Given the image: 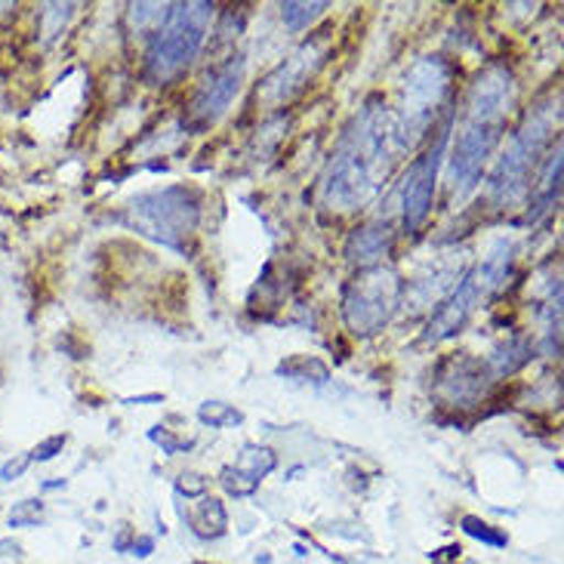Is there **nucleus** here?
I'll list each match as a JSON object with an SVG mask.
<instances>
[{
  "mask_svg": "<svg viewBox=\"0 0 564 564\" xmlns=\"http://www.w3.org/2000/svg\"><path fill=\"white\" fill-rule=\"evenodd\" d=\"M395 127L392 108L382 96H367L336 142L321 176V204L336 214L365 210L395 167Z\"/></svg>",
  "mask_w": 564,
  "mask_h": 564,
  "instance_id": "1",
  "label": "nucleus"
},
{
  "mask_svg": "<svg viewBox=\"0 0 564 564\" xmlns=\"http://www.w3.org/2000/svg\"><path fill=\"white\" fill-rule=\"evenodd\" d=\"M516 106H519V84L509 68L490 65L475 77L469 96H466L463 121L454 133V145H447L451 198H469L478 188L485 164L490 161L494 149L500 145Z\"/></svg>",
  "mask_w": 564,
  "mask_h": 564,
  "instance_id": "2",
  "label": "nucleus"
},
{
  "mask_svg": "<svg viewBox=\"0 0 564 564\" xmlns=\"http://www.w3.org/2000/svg\"><path fill=\"white\" fill-rule=\"evenodd\" d=\"M555 121H558V99L550 106H536L512 133L485 185V195L497 210H512L528 200V192L534 185V170L540 164V154L552 142Z\"/></svg>",
  "mask_w": 564,
  "mask_h": 564,
  "instance_id": "3",
  "label": "nucleus"
},
{
  "mask_svg": "<svg viewBox=\"0 0 564 564\" xmlns=\"http://www.w3.org/2000/svg\"><path fill=\"white\" fill-rule=\"evenodd\" d=\"M454 90V65L442 56H423L401 84V106L392 111L398 154L413 152L435 127Z\"/></svg>",
  "mask_w": 564,
  "mask_h": 564,
  "instance_id": "4",
  "label": "nucleus"
},
{
  "mask_svg": "<svg viewBox=\"0 0 564 564\" xmlns=\"http://www.w3.org/2000/svg\"><path fill=\"white\" fill-rule=\"evenodd\" d=\"M200 216H204V200L198 188L192 185H164L142 192L137 198L127 200L123 207V223L139 235L152 238L158 245L185 253L192 247V238L198 235Z\"/></svg>",
  "mask_w": 564,
  "mask_h": 564,
  "instance_id": "5",
  "label": "nucleus"
},
{
  "mask_svg": "<svg viewBox=\"0 0 564 564\" xmlns=\"http://www.w3.org/2000/svg\"><path fill=\"white\" fill-rule=\"evenodd\" d=\"M214 13V3H170L167 19L154 31L145 53V77L152 84H167L198 59Z\"/></svg>",
  "mask_w": 564,
  "mask_h": 564,
  "instance_id": "6",
  "label": "nucleus"
},
{
  "mask_svg": "<svg viewBox=\"0 0 564 564\" xmlns=\"http://www.w3.org/2000/svg\"><path fill=\"white\" fill-rule=\"evenodd\" d=\"M401 305V278L389 265L358 269L343 290V321L355 336H377Z\"/></svg>",
  "mask_w": 564,
  "mask_h": 564,
  "instance_id": "7",
  "label": "nucleus"
},
{
  "mask_svg": "<svg viewBox=\"0 0 564 564\" xmlns=\"http://www.w3.org/2000/svg\"><path fill=\"white\" fill-rule=\"evenodd\" d=\"M451 130H454V115H447L438 130V137L432 142L426 154H420L411 161V167L404 173V180L398 185V198H401V229L408 235H416L423 229V223L432 214L435 204V188H438V173H442L447 145H451Z\"/></svg>",
  "mask_w": 564,
  "mask_h": 564,
  "instance_id": "8",
  "label": "nucleus"
},
{
  "mask_svg": "<svg viewBox=\"0 0 564 564\" xmlns=\"http://www.w3.org/2000/svg\"><path fill=\"white\" fill-rule=\"evenodd\" d=\"M490 382L494 377H490L488 365L463 351V355H451L442 361L438 373H435V395L444 408L466 411V408H475L485 401Z\"/></svg>",
  "mask_w": 564,
  "mask_h": 564,
  "instance_id": "9",
  "label": "nucleus"
},
{
  "mask_svg": "<svg viewBox=\"0 0 564 564\" xmlns=\"http://www.w3.org/2000/svg\"><path fill=\"white\" fill-rule=\"evenodd\" d=\"M485 293H488V288H485V281L478 275V265H475L473 272H466L457 288L451 290L438 303V308L432 312V318L426 321V330L420 336L423 346H438L444 339L457 336L469 324Z\"/></svg>",
  "mask_w": 564,
  "mask_h": 564,
  "instance_id": "10",
  "label": "nucleus"
},
{
  "mask_svg": "<svg viewBox=\"0 0 564 564\" xmlns=\"http://www.w3.org/2000/svg\"><path fill=\"white\" fill-rule=\"evenodd\" d=\"M245 75V56H231L229 62H223L219 68H214L210 75L204 77V84L198 87L195 99H192V108H188L192 123L207 127V123H214L219 115H226V108H229L231 102H235V96L241 93Z\"/></svg>",
  "mask_w": 564,
  "mask_h": 564,
  "instance_id": "11",
  "label": "nucleus"
},
{
  "mask_svg": "<svg viewBox=\"0 0 564 564\" xmlns=\"http://www.w3.org/2000/svg\"><path fill=\"white\" fill-rule=\"evenodd\" d=\"M321 62H324V50H321L318 37H312V41H305L290 59L281 62L275 72L262 80L257 96H260L265 106L288 102V99H293L312 80V75L321 68Z\"/></svg>",
  "mask_w": 564,
  "mask_h": 564,
  "instance_id": "12",
  "label": "nucleus"
},
{
  "mask_svg": "<svg viewBox=\"0 0 564 564\" xmlns=\"http://www.w3.org/2000/svg\"><path fill=\"white\" fill-rule=\"evenodd\" d=\"M278 469V457L265 444H245L238 459L219 473V485L229 497H250Z\"/></svg>",
  "mask_w": 564,
  "mask_h": 564,
  "instance_id": "13",
  "label": "nucleus"
},
{
  "mask_svg": "<svg viewBox=\"0 0 564 564\" xmlns=\"http://www.w3.org/2000/svg\"><path fill=\"white\" fill-rule=\"evenodd\" d=\"M562 142H558V145H555V154L546 158V164L540 170L536 183L531 185V192H528V216H524L528 226L540 223L543 216H550L552 210L558 207V200H562Z\"/></svg>",
  "mask_w": 564,
  "mask_h": 564,
  "instance_id": "14",
  "label": "nucleus"
},
{
  "mask_svg": "<svg viewBox=\"0 0 564 564\" xmlns=\"http://www.w3.org/2000/svg\"><path fill=\"white\" fill-rule=\"evenodd\" d=\"M392 241H395V231L389 223H367L361 229H355L346 241V260L358 269H367V265H380L389 250H392Z\"/></svg>",
  "mask_w": 564,
  "mask_h": 564,
  "instance_id": "15",
  "label": "nucleus"
},
{
  "mask_svg": "<svg viewBox=\"0 0 564 564\" xmlns=\"http://www.w3.org/2000/svg\"><path fill=\"white\" fill-rule=\"evenodd\" d=\"M183 519L188 524V531L198 536V540H219L229 531V512L223 500L216 497H200L198 503H192V509H183Z\"/></svg>",
  "mask_w": 564,
  "mask_h": 564,
  "instance_id": "16",
  "label": "nucleus"
},
{
  "mask_svg": "<svg viewBox=\"0 0 564 564\" xmlns=\"http://www.w3.org/2000/svg\"><path fill=\"white\" fill-rule=\"evenodd\" d=\"M531 358H534V339L524 334H516L509 336L503 346H497L485 365H488L490 377H512V373L521 370Z\"/></svg>",
  "mask_w": 564,
  "mask_h": 564,
  "instance_id": "17",
  "label": "nucleus"
},
{
  "mask_svg": "<svg viewBox=\"0 0 564 564\" xmlns=\"http://www.w3.org/2000/svg\"><path fill=\"white\" fill-rule=\"evenodd\" d=\"M512 262H516V241H512V238L494 241L488 260L478 265V275L485 281V288L503 290L506 281L512 278Z\"/></svg>",
  "mask_w": 564,
  "mask_h": 564,
  "instance_id": "18",
  "label": "nucleus"
},
{
  "mask_svg": "<svg viewBox=\"0 0 564 564\" xmlns=\"http://www.w3.org/2000/svg\"><path fill=\"white\" fill-rule=\"evenodd\" d=\"M278 377L293 382H312V386H327L330 382V367L315 355H290L275 367Z\"/></svg>",
  "mask_w": 564,
  "mask_h": 564,
  "instance_id": "19",
  "label": "nucleus"
},
{
  "mask_svg": "<svg viewBox=\"0 0 564 564\" xmlns=\"http://www.w3.org/2000/svg\"><path fill=\"white\" fill-rule=\"evenodd\" d=\"M327 0H312V3H303V0H288V3H281V22H284V29L293 31V34H300L308 25H315V19L327 13Z\"/></svg>",
  "mask_w": 564,
  "mask_h": 564,
  "instance_id": "20",
  "label": "nucleus"
},
{
  "mask_svg": "<svg viewBox=\"0 0 564 564\" xmlns=\"http://www.w3.org/2000/svg\"><path fill=\"white\" fill-rule=\"evenodd\" d=\"M198 420L210 429H235L245 423V411L226 401H204L198 408Z\"/></svg>",
  "mask_w": 564,
  "mask_h": 564,
  "instance_id": "21",
  "label": "nucleus"
},
{
  "mask_svg": "<svg viewBox=\"0 0 564 564\" xmlns=\"http://www.w3.org/2000/svg\"><path fill=\"white\" fill-rule=\"evenodd\" d=\"M459 528H463V534L473 536L478 543H485V546H494V550H506L509 546V534L500 531V528H494L490 521L478 519V516H463Z\"/></svg>",
  "mask_w": 564,
  "mask_h": 564,
  "instance_id": "22",
  "label": "nucleus"
},
{
  "mask_svg": "<svg viewBox=\"0 0 564 564\" xmlns=\"http://www.w3.org/2000/svg\"><path fill=\"white\" fill-rule=\"evenodd\" d=\"M170 3H133L130 7V25L137 34H145V31H158L161 22L167 19Z\"/></svg>",
  "mask_w": 564,
  "mask_h": 564,
  "instance_id": "23",
  "label": "nucleus"
},
{
  "mask_svg": "<svg viewBox=\"0 0 564 564\" xmlns=\"http://www.w3.org/2000/svg\"><path fill=\"white\" fill-rule=\"evenodd\" d=\"M44 516L46 506L41 503V500H19V503H13V509H10L7 521H10L13 531H29V528H41V524H44Z\"/></svg>",
  "mask_w": 564,
  "mask_h": 564,
  "instance_id": "24",
  "label": "nucleus"
},
{
  "mask_svg": "<svg viewBox=\"0 0 564 564\" xmlns=\"http://www.w3.org/2000/svg\"><path fill=\"white\" fill-rule=\"evenodd\" d=\"M149 438H152L164 454H170V457H173V454H185V451H192V447H195V438H176V435L164 426L149 429Z\"/></svg>",
  "mask_w": 564,
  "mask_h": 564,
  "instance_id": "25",
  "label": "nucleus"
},
{
  "mask_svg": "<svg viewBox=\"0 0 564 564\" xmlns=\"http://www.w3.org/2000/svg\"><path fill=\"white\" fill-rule=\"evenodd\" d=\"M176 494L180 497H185V500H200L204 494H207V488H210V481L204 478V475H195V473H183L180 478H176Z\"/></svg>",
  "mask_w": 564,
  "mask_h": 564,
  "instance_id": "26",
  "label": "nucleus"
},
{
  "mask_svg": "<svg viewBox=\"0 0 564 564\" xmlns=\"http://www.w3.org/2000/svg\"><path fill=\"white\" fill-rule=\"evenodd\" d=\"M65 444H68V435H65V432H62V435H50V438H44V442L31 451V463H50V459H56Z\"/></svg>",
  "mask_w": 564,
  "mask_h": 564,
  "instance_id": "27",
  "label": "nucleus"
},
{
  "mask_svg": "<svg viewBox=\"0 0 564 564\" xmlns=\"http://www.w3.org/2000/svg\"><path fill=\"white\" fill-rule=\"evenodd\" d=\"M31 466V451L29 454H15L13 459H7L3 466H0V481L3 485H10V481H15V478H22V475L29 473Z\"/></svg>",
  "mask_w": 564,
  "mask_h": 564,
  "instance_id": "28",
  "label": "nucleus"
},
{
  "mask_svg": "<svg viewBox=\"0 0 564 564\" xmlns=\"http://www.w3.org/2000/svg\"><path fill=\"white\" fill-rule=\"evenodd\" d=\"M152 552H154L152 536H133V543H130V555H137V558H149Z\"/></svg>",
  "mask_w": 564,
  "mask_h": 564,
  "instance_id": "29",
  "label": "nucleus"
},
{
  "mask_svg": "<svg viewBox=\"0 0 564 564\" xmlns=\"http://www.w3.org/2000/svg\"><path fill=\"white\" fill-rule=\"evenodd\" d=\"M130 543H133V531H130V528H121V534L115 536V550L127 552L130 550Z\"/></svg>",
  "mask_w": 564,
  "mask_h": 564,
  "instance_id": "30",
  "label": "nucleus"
},
{
  "mask_svg": "<svg viewBox=\"0 0 564 564\" xmlns=\"http://www.w3.org/2000/svg\"><path fill=\"white\" fill-rule=\"evenodd\" d=\"M0 555H19V543H13V540H0Z\"/></svg>",
  "mask_w": 564,
  "mask_h": 564,
  "instance_id": "31",
  "label": "nucleus"
},
{
  "mask_svg": "<svg viewBox=\"0 0 564 564\" xmlns=\"http://www.w3.org/2000/svg\"><path fill=\"white\" fill-rule=\"evenodd\" d=\"M56 488H65V481H46L44 490H56Z\"/></svg>",
  "mask_w": 564,
  "mask_h": 564,
  "instance_id": "32",
  "label": "nucleus"
}]
</instances>
